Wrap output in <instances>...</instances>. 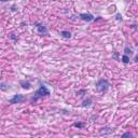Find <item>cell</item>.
<instances>
[{"mask_svg": "<svg viewBox=\"0 0 138 138\" xmlns=\"http://www.w3.org/2000/svg\"><path fill=\"white\" fill-rule=\"evenodd\" d=\"M47 96H50V91L48 90V87L45 86V85L41 84L40 87H39L38 90L35 92L34 96H32V98H31V103L34 104V103H36V101L39 99V98L47 97Z\"/></svg>", "mask_w": 138, "mask_h": 138, "instance_id": "cell-1", "label": "cell"}, {"mask_svg": "<svg viewBox=\"0 0 138 138\" xmlns=\"http://www.w3.org/2000/svg\"><path fill=\"white\" fill-rule=\"evenodd\" d=\"M109 87H110V83L106 79H100V80H98L96 82V90L99 93H103V94L107 93Z\"/></svg>", "mask_w": 138, "mask_h": 138, "instance_id": "cell-2", "label": "cell"}, {"mask_svg": "<svg viewBox=\"0 0 138 138\" xmlns=\"http://www.w3.org/2000/svg\"><path fill=\"white\" fill-rule=\"evenodd\" d=\"M26 100V97L24 96V95H22V94H15L14 96H13L11 99L9 100V104H21L23 103V101H25Z\"/></svg>", "mask_w": 138, "mask_h": 138, "instance_id": "cell-3", "label": "cell"}, {"mask_svg": "<svg viewBox=\"0 0 138 138\" xmlns=\"http://www.w3.org/2000/svg\"><path fill=\"white\" fill-rule=\"evenodd\" d=\"M35 27H36V29H37V31H38L39 35H41V36L48 35L49 30H48V28L45 27L43 24H41V23H36V24H35Z\"/></svg>", "mask_w": 138, "mask_h": 138, "instance_id": "cell-4", "label": "cell"}, {"mask_svg": "<svg viewBox=\"0 0 138 138\" xmlns=\"http://www.w3.org/2000/svg\"><path fill=\"white\" fill-rule=\"evenodd\" d=\"M79 17H80L82 21H84V22H87V23H90V22H93L95 17H94V15L93 14H91V13H81V14H79Z\"/></svg>", "mask_w": 138, "mask_h": 138, "instance_id": "cell-5", "label": "cell"}, {"mask_svg": "<svg viewBox=\"0 0 138 138\" xmlns=\"http://www.w3.org/2000/svg\"><path fill=\"white\" fill-rule=\"evenodd\" d=\"M19 84H21V86L24 88V90H29L30 86H31L30 82H29L28 80H22L21 82H19Z\"/></svg>", "mask_w": 138, "mask_h": 138, "instance_id": "cell-6", "label": "cell"}, {"mask_svg": "<svg viewBox=\"0 0 138 138\" xmlns=\"http://www.w3.org/2000/svg\"><path fill=\"white\" fill-rule=\"evenodd\" d=\"M60 35H61V37H63V38H65V39L71 38V32L68 31V30H62Z\"/></svg>", "mask_w": 138, "mask_h": 138, "instance_id": "cell-7", "label": "cell"}, {"mask_svg": "<svg viewBox=\"0 0 138 138\" xmlns=\"http://www.w3.org/2000/svg\"><path fill=\"white\" fill-rule=\"evenodd\" d=\"M113 132V130H111V129H109V127H104V129H101V131H100V134L101 135H105V134H110V133H112Z\"/></svg>", "mask_w": 138, "mask_h": 138, "instance_id": "cell-8", "label": "cell"}, {"mask_svg": "<svg viewBox=\"0 0 138 138\" xmlns=\"http://www.w3.org/2000/svg\"><path fill=\"white\" fill-rule=\"evenodd\" d=\"M121 61H122L123 64H129V62H130V56H127V55H123L122 58H121Z\"/></svg>", "mask_w": 138, "mask_h": 138, "instance_id": "cell-9", "label": "cell"}, {"mask_svg": "<svg viewBox=\"0 0 138 138\" xmlns=\"http://www.w3.org/2000/svg\"><path fill=\"white\" fill-rule=\"evenodd\" d=\"M132 53H133L132 49L129 48V47H125V49H124V55H127V56H129V55H131Z\"/></svg>", "mask_w": 138, "mask_h": 138, "instance_id": "cell-10", "label": "cell"}, {"mask_svg": "<svg viewBox=\"0 0 138 138\" xmlns=\"http://www.w3.org/2000/svg\"><path fill=\"white\" fill-rule=\"evenodd\" d=\"M74 127H78V129H83L85 126V123L84 122H78V123H74L73 124Z\"/></svg>", "mask_w": 138, "mask_h": 138, "instance_id": "cell-11", "label": "cell"}, {"mask_svg": "<svg viewBox=\"0 0 138 138\" xmlns=\"http://www.w3.org/2000/svg\"><path fill=\"white\" fill-rule=\"evenodd\" d=\"M91 104H92V99H91V98H88L87 100L83 101V104H82V106H83V107H88Z\"/></svg>", "mask_w": 138, "mask_h": 138, "instance_id": "cell-12", "label": "cell"}, {"mask_svg": "<svg viewBox=\"0 0 138 138\" xmlns=\"http://www.w3.org/2000/svg\"><path fill=\"white\" fill-rule=\"evenodd\" d=\"M121 138H133V135L131 133H129V132H126V133H124L123 135H122V137Z\"/></svg>", "mask_w": 138, "mask_h": 138, "instance_id": "cell-13", "label": "cell"}, {"mask_svg": "<svg viewBox=\"0 0 138 138\" xmlns=\"http://www.w3.org/2000/svg\"><path fill=\"white\" fill-rule=\"evenodd\" d=\"M85 94H86V91L85 90H81V91L77 92V95H79V96H84Z\"/></svg>", "mask_w": 138, "mask_h": 138, "instance_id": "cell-14", "label": "cell"}, {"mask_svg": "<svg viewBox=\"0 0 138 138\" xmlns=\"http://www.w3.org/2000/svg\"><path fill=\"white\" fill-rule=\"evenodd\" d=\"M116 17H117V19H118V21H122V15H121V14H119V13H118V14L116 15Z\"/></svg>", "mask_w": 138, "mask_h": 138, "instance_id": "cell-15", "label": "cell"}, {"mask_svg": "<svg viewBox=\"0 0 138 138\" xmlns=\"http://www.w3.org/2000/svg\"><path fill=\"white\" fill-rule=\"evenodd\" d=\"M10 38H11L12 40H17V37H16V36H14V35H10Z\"/></svg>", "mask_w": 138, "mask_h": 138, "instance_id": "cell-16", "label": "cell"}, {"mask_svg": "<svg viewBox=\"0 0 138 138\" xmlns=\"http://www.w3.org/2000/svg\"><path fill=\"white\" fill-rule=\"evenodd\" d=\"M1 90H2V91H5V90H6V87H5L4 83H2V84H1Z\"/></svg>", "mask_w": 138, "mask_h": 138, "instance_id": "cell-17", "label": "cell"}, {"mask_svg": "<svg viewBox=\"0 0 138 138\" xmlns=\"http://www.w3.org/2000/svg\"><path fill=\"white\" fill-rule=\"evenodd\" d=\"M135 62H136V63H138V56L135 57Z\"/></svg>", "mask_w": 138, "mask_h": 138, "instance_id": "cell-18", "label": "cell"}, {"mask_svg": "<svg viewBox=\"0 0 138 138\" xmlns=\"http://www.w3.org/2000/svg\"><path fill=\"white\" fill-rule=\"evenodd\" d=\"M137 47H138V43H137Z\"/></svg>", "mask_w": 138, "mask_h": 138, "instance_id": "cell-19", "label": "cell"}]
</instances>
